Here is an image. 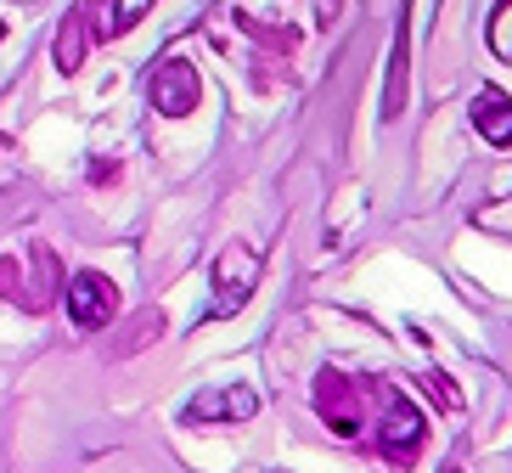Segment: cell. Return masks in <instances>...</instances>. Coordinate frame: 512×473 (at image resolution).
Here are the masks:
<instances>
[{
	"label": "cell",
	"instance_id": "cell-7",
	"mask_svg": "<svg viewBox=\"0 0 512 473\" xmlns=\"http://www.w3.org/2000/svg\"><path fill=\"white\" fill-rule=\"evenodd\" d=\"M29 265H34V276L23 271V299H17V310L40 316V310L57 305V293H62V260H57V248H51V243H34L29 248Z\"/></svg>",
	"mask_w": 512,
	"mask_h": 473
},
{
	"label": "cell",
	"instance_id": "cell-6",
	"mask_svg": "<svg viewBox=\"0 0 512 473\" xmlns=\"http://www.w3.org/2000/svg\"><path fill=\"white\" fill-rule=\"evenodd\" d=\"M259 412V395L248 383H214L203 395H192L181 406V423L186 428H203V423H248Z\"/></svg>",
	"mask_w": 512,
	"mask_h": 473
},
{
	"label": "cell",
	"instance_id": "cell-13",
	"mask_svg": "<svg viewBox=\"0 0 512 473\" xmlns=\"http://www.w3.org/2000/svg\"><path fill=\"white\" fill-rule=\"evenodd\" d=\"M0 299H6V305H17V299H23V265H17L12 254L0 260Z\"/></svg>",
	"mask_w": 512,
	"mask_h": 473
},
{
	"label": "cell",
	"instance_id": "cell-1",
	"mask_svg": "<svg viewBox=\"0 0 512 473\" xmlns=\"http://www.w3.org/2000/svg\"><path fill=\"white\" fill-rule=\"evenodd\" d=\"M316 417L338 434V440H361V423H366V400H372V383L349 378V372H316Z\"/></svg>",
	"mask_w": 512,
	"mask_h": 473
},
{
	"label": "cell",
	"instance_id": "cell-11",
	"mask_svg": "<svg viewBox=\"0 0 512 473\" xmlns=\"http://www.w3.org/2000/svg\"><path fill=\"white\" fill-rule=\"evenodd\" d=\"M152 6H158V0H91L96 46H102V40H124V34H130L141 17L152 12Z\"/></svg>",
	"mask_w": 512,
	"mask_h": 473
},
{
	"label": "cell",
	"instance_id": "cell-15",
	"mask_svg": "<svg viewBox=\"0 0 512 473\" xmlns=\"http://www.w3.org/2000/svg\"><path fill=\"white\" fill-rule=\"evenodd\" d=\"M332 6H338V0H316V12H321V17H332Z\"/></svg>",
	"mask_w": 512,
	"mask_h": 473
},
{
	"label": "cell",
	"instance_id": "cell-5",
	"mask_svg": "<svg viewBox=\"0 0 512 473\" xmlns=\"http://www.w3.org/2000/svg\"><path fill=\"white\" fill-rule=\"evenodd\" d=\"M147 96H152V107H158L164 119H186V113L203 102V79H197L192 62L164 57L158 68H152V79H147Z\"/></svg>",
	"mask_w": 512,
	"mask_h": 473
},
{
	"label": "cell",
	"instance_id": "cell-4",
	"mask_svg": "<svg viewBox=\"0 0 512 473\" xmlns=\"http://www.w3.org/2000/svg\"><path fill=\"white\" fill-rule=\"evenodd\" d=\"M62 305H68V321H74L79 333H96V327H107V321L119 316V288L102 271H74L68 288H62Z\"/></svg>",
	"mask_w": 512,
	"mask_h": 473
},
{
	"label": "cell",
	"instance_id": "cell-14",
	"mask_svg": "<svg viewBox=\"0 0 512 473\" xmlns=\"http://www.w3.org/2000/svg\"><path fill=\"white\" fill-rule=\"evenodd\" d=\"M130 333H136V338H130V350H136V344H147V338H158V333H164V316H158V310H141Z\"/></svg>",
	"mask_w": 512,
	"mask_h": 473
},
{
	"label": "cell",
	"instance_id": "cell-10",
	"mask_svg": "<svg viewBox=\"0 0 512 473\" xmlns=\"http://www.w3.org/2000/svg\"><path fill=\"white\" fill-rule=\"evenodd\" d=\"M473 130H479L484 141H496V147H512V96L496 91V85H484L479 96H473Z\"/></svg>",
	"mask_w": 512,
	"mask_h": 473
},
{
	"label": "cell",
	"instance_id": "cell-2",
	"mask_svg": "<svg viewBox=\"0 0 512 473\" xmlns=\"http://www.w3.org/2000/svg\"><path fill=\"white\" fill-rule=\"evenodd\" d=\"M377 400H383V423H377V451L389 462H411L428 440V417L411 395H400L394 383H377Z\"/></svg>",
	"mask_w": 512,
	"mask_h": 473
},
{
	"label": "cell",
	"instance_id": "cell-12",
	"mask_svg": "<svg viewBox=\"0 0 512 473\" xmlns=\"http://www.w3.org/2000/svg\"><path fill=\"white\" fill-rule=\"evenodd\" d=\"M490 51L512 62V0H501L496 17H490Z\"/></svg>",
	"mask_w": 512,
	"mask_h": 473
},
{
	"label": "cell",
	"instance_id": "cell-3",
	"mask_svg": "<svg viewBox=\"0 0 512 473\" xmlns=\"http://www.w3.org/2000/svg\"><path fill=\"white\" fill-rule=\"evenodd\" d=\"M254 288H259V254L242 248V243H231L226 254L214 260V299H209V310H203V321L237 316V310L254 299Z\"/></svg>",
	"mask_w": 512,
	"mask_h": 473
},
{
	"label": "cell",
	"instance_id": "cell-8",
	"mask_svg": "<svg viewBox=\"0 0 512 473\" xmlns=\"http://www.w3.org/2000/svg\"><path fill=\"white\" fill-rule=\"evenodd\" d=\"M406 85H411V0L400 6V23H394L389 85H383V119H400V113H406Z\"/></svg>",
	"mask_w": 512,
	"mask_h": 473
},
{
	"label": "cell",
	"instance_id": "cell-9",
	"mask_svg": "<svg viewBox=\"0 0 512 473\" xmlns=\"http://www.w3.org/2000/svg\"><path fill=\"white\" fill-rule=\"evenodd\" d=\"M91 46H96V23H91V0H85V6H74V12L62 17L57 40H51V62H57L62 74H74Z\"/></svg>",
	"mask_w": 512,
	"mask_h": 473
}]
</instances>
